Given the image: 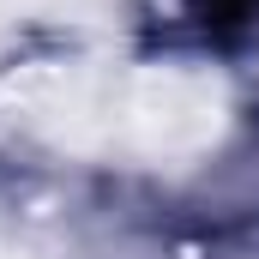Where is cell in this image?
<instances>
[{"mask_svg": "<svg viewBox=\"0 0 259 259\" xmlns=\"http://www.w3.org/2000/svg\"><path fill=\"white\" fill-rule=\"evenodd\" d=\"M193 18L211 24V30H229V24L259 18V0H193Z\"/></svg>", "mask_w": 259, "mask_h": 259, "instance_id": "cell-1", "label": "cell"}]
</instances>
